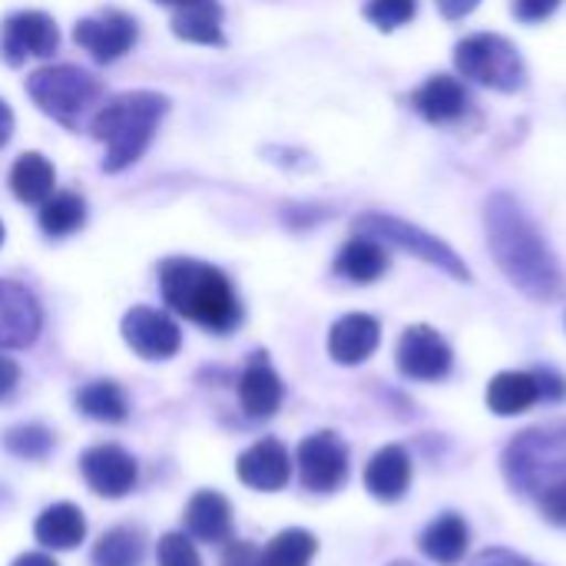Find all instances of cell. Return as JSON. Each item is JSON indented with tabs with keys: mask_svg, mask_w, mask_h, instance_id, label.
<instances>
[{
	"mask_svg": "<svg viewBox=\"0 0 566 566\" xmlns=\"http://www.w3.org/2000/svg\"><path fill=\"white\" fill-rule=\"evenodd\" d=\"M488 245L501 272L534 302H557L564 295V269L551 252L547 239L524 216V209L511 196L488 199Z\"/></svg>",
	"mask_w": 566,
	"mask_h": 566,
	"instance_id": "1",
	"label": "cell"
},
{
	"mask_svg": "<svg viewBox=\"0 0 566 566\" xmlns=\"http://www.w3.org/2000/svg\"><path fill=\"white\" fill-rule=\"evenodd\" d=\"M159 289L176 315L196 322L206 332L229 335L242 322V305L232 282L206 262L166 259L159 265Z\"/></svg>",
	"mask_w": 566,
	"mask_h": 566,
	"instance_id": "2",
	"label": "cell"
},
{
	"mask_svg": "<svg viewBox=\"0 0 566 566\" xmlns=\"http://www.w3.org/2000/svg\"><path fill=\"white\" fill-rule=\"evenodd\" d=\"M166 109H169V99L153 90L119 93L109 103H103L90 123L93 136L99 143H106L103 169L123 172L126 166H133L153 143V133H156L159 119L166 116Z\"/></svg>",
	"mask_w": 566,
	"mask_h": 566,
	"instance_id": "3",
	"label": "cell"
},
{
	"mask_svg": "<svg viewBox=\"0 0 566 566\" xmlns=\"http://www.w3.org/2000/svg\"><path fill=\"white\" fill-rule=\"evenodd\" d=\"M504 474L521 494H544L566 478V424L524 431L504 451Z\"/></svg>",
	"mask_w": 566,
	"mask_h": 566,
	"instance_id": "4",
	"label": "cell"
},
{
	"mask_svg": "<svg viewBox=\"0 0 566 566\" xmlns=\"http://www.w3.org/2000/svg\"><path fill=\"white\" fill-rule=\"evenodd\" d=\"M27 93L46 116L76 129L86 119V113L99 103L103 83L83 66L56 63V66L33 70L27 76Z\"/></svg>",
	"mask_w": 566,
	"mask_h": 566,
	"instance_id": "5",
	"label": "cell"
},
{
	"mask_svg": "<svg viewBox=\"0 0 566 566\" xmlns=\"http://www.w3.org/2000/svg\"><path fill=\"white\" fill-rule=\"evenodd\" d=\"M454 63H458L464 80H474V83L501 90V93H514L527 80L521 50L497 33L464 36L454 50Z\"/></svg>",
	"mask_w": 566,
	"mask_h": 566,
	"instance_id": "6",
	"label": "cell"
},
{
	"mask_svg": "<svg viewBox=\"0 0 566 566\" xmlns=\"http://www.w3.org/2000/svg\"><path fill=\"white\" fill-rule=\"evenodd\" d=\"M355 232L368 235V239H375L381 245H398V249L424 259L428 265L444 269L451 279H461V282L471 279V269L458 259V252L451 245H444L438 235H431V232H424V229H418V226H411L405 219H395V216H385V212H368V216H361L355 222Z\"/></svg>",
	"mask_w": 566,
	"mask_h": 566,
	"instance_id": "7",
	"label": "cell"
},
{
	"mask_svg": "<svg viewBox=\"0 0 566 566\" xmlns=\"http://www.w3.org/2000/svg\"><path fill=\"white\" fill-rule=\"evenodd\" d=\"M298 474L302 484L315 494H332L348 481V448L335 431L308 434L298 444Z\"/></svg>",
	"mask_w": 566,
	"mask_h": 566,
	"instance_id": "8",
	"label": "cell"
},
{
	"mask_svg": "<svg viewBox=\"0 0 566 566\" xmlns=\"http://www.w3.org/2000/svg\"><path fill=\"white\" fill-rule=\"evenodd\" d=\"M123 342L146 361H166V358L179 355L182 332L166 312L136 305L123 315Z\"/></svg>",
	"mask_w": 566,
	"mask_h": 566,
	"instance_id": "9",
	"label": "cell"
},
{
	"mask_svg": "<svg viewBox=\"0 0 566 566\" xmlns=\"http://www.w3.org/2000/svg\"><path fill=\"white\" fill-rule=\"evenodd\" d=\"M60 46V30L43 10H20L0 27V53L10 66L27 63L30 56H50Z\"/></svg>",
	"mask_w": 566,
	"mask_h": 566,
	"instance_id": "10",
	"label": "cell"
},
{
	"mask_svg": "<svg viewBox=\"0 0 566 566\" xmlns=\"http://www.w3.org/2000/svg\"><path fill=\"white\" fill-rule=\"evenodd\" d=\"M454 365L451 345L428 325L405 328L398 342V371L411 381H441Z\"/></svg>",
	"mask_w": 566,
	"mask_h": 566,
	"instance_id": "11",
	"label": "cell"
},
{
	"mask_svg": "<svg viewBox=\"0 0 566 566\" xmlns=\"http://www.w3.org/2000/svg\"><path fill=\"white\" fill-rule=\"evenodd\" d=\"M80 474L86 481V488L99 497H126L136 488L139 468L133 461V454H126L119 444H96L90 451H83L80 458Z\"/></svg>",
	"mask_w": 566,
	"mask_h": 566,
	"instance_id": "12",
	"label": "cell"
},
{
	"mask_svg": "<svg viewBox=\"0 0 566 566\" xmlns=\"http://www.w3.org/2000/svg\"><path fill=\"white\" fill-rule=\"evenodd\" d=\"M73 40L96 60L113 63L136 43V20L119 10H103L96 17H86L76 23Z\"/></svg>",
	"mask_w": 566,
	"mask_h": 566,
	"instance_id": "13",
	"label": "cell"
},
{
	"mask_svg": "<svg viewBox=\"0 0 566 566\" xmlns=\"http://www.w3.org/2000/svg\"><path fill=\"white\" fill-rule=\"evenodd\" d=\"M43 312L30 289L0 279V348H27L36 342Z\"/></svg>",
	"mask_w": 566,
	"mask_h": 566,
	"instance_id": "14",
	"label": "cell"
},
{
	"mask_svg": "<svg viewBox=\"0 0 566 566\" xmlns=\"http://www.w3.org/2000/svg\"><path fill=\"white\" fill-rule=\"evenodd\" d=\"M235 474L245 488L252 491H265V494H275L289 484L292 478V458L285 451L282 441L275 438H262L255 441L249 451L239 454V464H235Z\"/></svg>",
	"mask_w": 566,
	"mask_h": 566,
	"instance_id": "15",
	"label": "cell"
},
{
	"mask_svg": "<svg viewBox=\"0 0 566 566\" xmlns=\"http://www.w3.org/2000/svg\"><path fill=\"white\" fill-rule=\"evenodd\" d=\"M381 342V325L378 318L365 315V312H352L345 318H338L328 332V355L338 365H361L378 352Z\"/></svg>",
	"mask_w": 566,
	"mask_h": 566,
	"instance_id": "16",
	"label": "cell"
},
{
	"mask_svg": "<svg viewBox=\"0 0 566 566\" xmlns=\"http://www.w3.org/2000/svg\"><path fill=\"white\" fill-rule=\"evenodd\" d=\"M282 378L272 371L265 355H255L239 378V405L252 421H265L282 408Z\"/></svg>",
	"mask_w": 566,
	"mask_h": 566,
	"instance_id": "17",
	"label": "cell"
},
{
	"mask_svg": "<svg viewBox=\"0 0 566 566\" xmlns=\"http://www.w3.org/2000/svg\"><path fill=\"white\" fill-rule=\"evenodd\" d=\"M411 106H415L428 123H454L458 116L468 113L471 96H468V90H464L461 80H454V76H448V73H434V76H428L424 86L415 90Z\"/></svg>",
	"mask_w": 566,
	"mask_h": 566,
	"instance_id": "18",
	"label": "cell"
},
{
	"mask_svg": "<svg viewBox=\"0 0 566 566\" xmlns=\"http://www.w3.org/2000/svg\"><path fill=\"white\" fill-rule=\"evenodd\" d=\"M408 484H411V461H408L405 448H398V444L381 448L365 468V488L375 501L395 504L405 497Z\"/></svg>",
	"mask_w": 566,
	"mask_h": 566,
	"instance_id": "19",
	"label": "cell"
},
{
	"mask_svg": "<svg viewBox=\"0 0 566 566\" xmlns=\"http://www.w3.org/2000/svg\"><path fill=\"white\" fill-rule=\"evenodd\" d=\"M186 534L202 544H229L232 541V507L216 491H199L186 507Z\"/></svg>",
	"mask_w": 566,
	"mask_h": 566,
	"instance_id": "20",
	"label": "cell"
},
{
	"mask_svg": "<svg viewBox=\"0 0 566 566\" xmlns=\"http://www.w3.org/2000/svg\"><path fill=\"white\" fill-rule=\"evenodd\" d=\"M33 537L46 551H73L86 541V517L76 504H53L36 517Z\"/></svg>",
	"mask_w": 566,
	"mask_h": 566,
	"instance_id": "21",
	"label": "cell"
},
{
	"mask_svg": "<svg viewBox=\"0 0 566 566\" xmlns=\"http://www.w3.org/2000/svg\"><path fill=\"white\" fill-rule=\"evenodd\" d=\"M335 272L355 285H368L378 282L388 272V252L381 242L368 239V235H355L352 242H345V249L335 259Z\"/></svg>",
	"mask_w": 566,
	"mask_h": 566,
	"instance_id": "22",
	"label": "cell"
},
{
	"mask_svg": "<svg viewBox=\"0 0 566 566\" xmlns=\"http://www.w3.org/2000/svg\"><path fill=\"white\" fill-rule=\"evenodd\" d=\"M541 401L537 378L531 371H501L488 385V408L501 418H514L531 411Z\"/></svg>",
	"mask_w": 566,
	"mask_h": 566,
	"instance_id": "23",
	"label": "cell"
},
{
	"mask_svg": "<svg viewBox=\"0 0 566 566\" xmlns=\"http://www.w3.org/2000/svg\"><path fill=\"white\" fill-rule=\"evenodd\" d=\"M468 541L471 531L464 524V517L458 514H441L438 521H431L421 534V554L434 564L454 566L461 564V557L468 554Z\"/></svg>",
	"mask_w": 566,
	"mask_h": 566,
	"instance_id": "24",
	"label": "cell"
},
{
	"mask_svg": "<svg viewBox=\"0 0 566 566\" xmlns=\"http://www.w3.org/2000/svg\"><path fill=\"white\" fill-rule=\"evenodd\" d=\"M56 186V172L50 166V159L43 153H23L17 156L13 169H10V189L20 202L27 206H43L53 196Z\"/></svg>",
	"mask_w": 566,
	"mask_h": 566,
	"instance_id": "25",
	"label": "cell"
},
{
	"mask_svg": "<svg viewBox=\"0 0 566 566\" xmlns=\"http://www.w3.org/2000/svg\"><path fill=\"white\" fill-rule=\"evenodd\" d=\"M172 33L186 43H202V46H222V10L216 0H199L189 7H179L172 13Z\"/></svg>",
	"mask_w": 566,
	"mask_h": 566,
	"instance_id": "26",
	"label": "cell"
},
{
	"mask_svg": "<svg viewBox=\"0 0 566 566\" xmlns=\"http://www.w3.org/2000/svg\"><path fill=\"white\" fill-rule=\"evenodd\" d=\"M76 408L103 424H119L129 415V401L116 381H90L86 388L76 391Z\"/></svg>",
	"mask_w": 566,
	"mask_h": 566,
	"instance_id": "27",
	"label": "cell"
},
{
	"mask_svg": "<svg viewBox=\"0 0 566 566\" xmlns=\"http://www.w3.org/2000/svg\"><path fill=\"white\" fill-rule=\"evenodd\" d=\"M83 222H86V202H83L80 192H53L40 206V229L50 239L73 235Z\"/></svg>",
	"mask_w": 566,
	"mask_h": 566,
	"instance_id": "28",
	"label": "cell"
},
{
	"mask_svg": "<svg viewBox=\"0 0 566 566\" xmlns=\"http://www.w3.org/2000/svg\"><path fill=\"white\" fill-rule=\"evenodd\" d=\"M146 554L143 531L136 527H113L106 531L96 547H93V564L96 566H139Z\"/></svg>",
	"mask_w": 566,
	"mask_h": 566,
	"instance_id": "29",
	"label": "cell"
},
{
	"mask_svg": "<svg viewBox=\"0 0 566 566\" xmlns=\"http://www.w3.org/2000/svg\"><path fill=\"white\" fill-rule=\"evenodd\" d=\"M315 554H318L315 534L302 527H289L262 547V566H308Z\"/></svg>",
	"mask_w": 566,
	"mask_h": 566,
	"instance_id": "30",
	"label": "cell"
},
{
	"mask_svg": "<svg viewBox=\"0 0 566 566\" xmlns=\"http://www.w3.org/2000/svg\"><path fill=\"white\" fill-rule=\"evenodd\" d=\"M3 444L10 454H17L23 461H43L53 448V431H46L43 424H20V428L7 431Z\"/></svg>",
	"mask_w": 566,
	"mask_h": 566,
	"instance_id": "31",
	"label": "cell"
},
{
	"mask_svg": "<svg viewBox=\"0 0 566 566\" xmlns=\"http://www.w3.org/2000/svg\"><path fill=\"white\" fill-rule=\"evenodd\" d=\"M418 13V0H371L365 7V17L378 27V30H398L401 23H408Z\"/></svg>",
	"mask_w": 566,
	"mask_h": 566,
	"instance_id": "32",
	"label": "cell"
},
{
	"mask_svg": "<svg viewBox=\"0 0 566 566\" xmlns=\"http://www.w3.org/2000/svg\"><path fill=\"white\" fill-rule=\"evenodd\" d=\"M159 566H202V560L186 534H166L159 541Z\"/></svg>",
	"mask_w": 566,
	"mask_h": 566,
	"instance_id": "33",
	"label": "cell"
},
{
	"mask_svg": "<svg viewBox=\"0 0 566 566\" xmlns=\"http://www.w3.org/2000/svg\"><path fill=\"white\" fill-rule=\"evenodd\" d=\"M537 501H541V514H544L551 524L566 527V478L564 481H557V484H551L544 494H537Z\"/></svg>",
	"mask_w": 566,
	"mask_h": 566,
	"instance_id": "34",
	"label": "cell"
},
{
	"mask_svg": "<svg viewBox=\"0 0 566 566\" xmlns=\"http://www.w3.org/2000/svg\"><path fill=\"white\" fill-rule=\"evenodd\" d=\"M222 566H262V551L249 541H229Z\"/></svg>",
	"mask_w": 566,
	"mask_h": 566,
	"instance_id": "35",
	"label": "cell"
},
{
	"mask_svg": "<svg viewBox=\"0 0 566 566\" xmlns=\"http://www.w3.org/2000/svg\"><path fill=\"white\" fill-rule=\"evenodd\" d=\"M557 7L560 0H514V17L524 23H537V20H547Z\"/></svg>",
	"mask_w": 566,
	"mask_h": 566,
	"instance_id": "36",
	"label": "cell"
},
{
	"mask_svg": "<svg viewBox=\"0 0 566 566\" xmlns=\"http://www.w3.org/2000/svg\"><path fill=\"white\" fill-rule=\"evenodd\" d=\"M468 566H537L534 560L514 554V551H504V547H494V551H481Z\"/></svg>",
	"mask_w": 566,
	"mask_h": 566,
	"instance_id": "37",
	"label": "cell"
},
{
	"mask_svg": "<svg viewBox=\"0 0 566 566\" xmlns=\"http://www.w3.org/2000/svg\"><path fill=\"white\" fill-rule=\"evenodd\" d=\"M534 378H537V388H541V398L544 401H560L566 398V381L557 375V371H534Z\"/></svg>",
	"mask_w": 566,
	"mask_h": 566,
	"instance_id": "38",
	"label": "cell"
},
{
	"mask_svg": "<svg viewBox=\"0 0 566 566\" xmlns=\"http://www.w3.org/2000/svg\"><path fill=\"white\" fill-rule=\"evenodd\" d=\"M17 385H20V365L0 355V401H3L7 395H13Z\"/></svg>",
	"mask_w": 566,
	"mask_h": 566,
	"instance_id": "39",
	"label": "cell"
},
{
	"mask_svg": "<svg viewBox=\"0 0 566 566\" xmlns=\"http://www.w3.org/2000/svg\"><path fill=\"white\" fill-rule=\"evenodd\" d=\"M434 3H438V10H441L448 20H464L468 13L478 10L481 0H434Z\"/></svg>",
	"mask_w": 566,
	"mask_h": 566,
	"instance_id": "40",
	"label": "cell"
},
{
	"mask_svg": "<svg viewBox=\"0 0 566 566\" xmlns=\"http://www.w3.org/2000/svg\"><path fill=\"white\" fill-rule=\"evenodd\" d=\"M10 136H13V109L0 99V149L10 143Z\"/></svg>",
	"mask_w": 566,
	"mask_h": 566,
	"instance_id": "41",
	"label": "cell"
},
{
	"mask_svg": "<svg viewBox=\"0 0 566 566\" xmlns=\"http://www.w3.org/2000/svg\"><path fill=\"white\" fill-rule=\"evenodd\" d=\"M13 566H56L53 557H46V554H23V557H17Z\"/></svg>",
	"mask_w": 566,
	"mask_h": 566,
	"instance_id": "42",
	"label": "cell"
},
{
	"mask_svg": "<svg viewBox=\"0 0 566 566\" xmlns=\"http://www.w3.org/2000/svg\"><path fill=\"white\" fill-rule=\"evenodd\" d=\"M156 3H166L172 10H179V7H189V3H199V0H156Z\"/></svg>",
	"mask_w": 566,
	"mask_h": 566,
	"instance_id": "43",
	"label": "cell"
},
{
	"mask_svg": "<svg viewBox=\"0 0 566 566\" xmlns=\"http://www.w3.org/2000/svg\"><path fill=\"white\" fill-rule=\"evenodd\" d=\"M0 245H3V226H0Z\"/></svg>",
	"mask_w": 566,
	"mask_h": 566,
	"instance_id": "44",
	"label": "cell"
}]
</instances>
